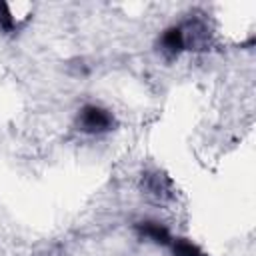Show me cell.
Instances as JSON below:
<instances>
[{"label": "cell", "mask_w": 256, "mask_h": 256, "mask_svg": "<svg viewBox=\"0 0 256 256\" xmlns=\"http://www.w3.org/2000/svg\"><path fill=\"white\" fill-rule=\"evenodd\" d=\"M16 26V20L10 12V6L6 2H0V30L4 32H12Z\"/></svg>", "instance_id": "6"}, {"label": "cell", "mask_w": 256, "mask_h": 256, "mask_svg": "<svg viewBox=\"0 0 256 256\" xmlns=\"http://www.w3.org/2000/svg\"><path fill=\"white\" fill-rule=\"evenodd\" d=\"M136 232L146 238V240H152L156 244H162V246H168L172 242V236H170V230L160 224V222H154V220H144V222H138L136 224Z\"/></svg>", "instance_id": "4"}, {"label": "cell", "mask_w": 256, "mask_h": 256, "mask_svg": "<svg viewBox=\"0 0 256 256\" xmlns=\"http://www.w3.org/2000/svg\"><path fill=\"white\" fill-rule=\"evenodd\" d=\"M174 256H206L194 242H190L188 238H172L170 242Z\"/></svg>", "instance_id": "5"}, {"label": "cell", "mask_w": 256, "mask_h": 256, "mask_svg": "<svg viewBox=\"0 0 256 256\" xmlns=\"http://www.w3.org/2000/svg\"><path fill=\"white\" fill-rule=\"evenodd\" d=\"M76 126H78V130H82L86 134H102V132L112 130L114 116L110 114V110H106L98 104H86L78 110Z\"/></svg>", "instance_id": "1"}, {"label": "cell", "mask_w": 256, "mask_h": 256, "mask_svg": "<svg viewBox=\"0 0 256 256\" xmlns=\"http://www.w3.org/2000/svg\"><path fill=\"white\" fill-rule=\"evenodd\" d=\"M158 46H160V52L166 58H176L182 50H186L182 26H170V28H166L162 32L160 40H158Z\"/></svg>", "instance_id": "3"}, {"label": "cell", "mask_w": 256, "mask_h": 256, "mask_svg": "<svg viewBox=\"0 0 256 256\" xmlns=\"http://www.w3.org/2000/svg\"><path fill=\"white\" fill-rule=\"evenodd\" d=\"M142 190L154 198H162V200H168L174 196V186H172V180L164 174V172H146L142 174Z\"/></svg>", "instance_id": "2"}]
</instances>
